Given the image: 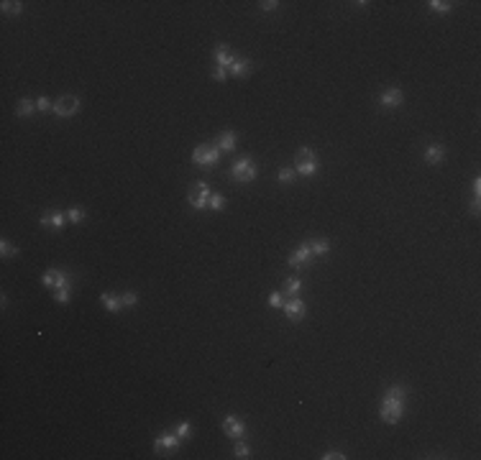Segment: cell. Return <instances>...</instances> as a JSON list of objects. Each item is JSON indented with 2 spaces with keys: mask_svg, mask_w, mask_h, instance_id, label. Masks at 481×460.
<instances>
[{
  "mask_svg": "<svg viewBox=\"0 0 481 460\" xmlns=\"http://www.w3.org/2000/svg\"><path fill=\"white\" fill-rule=\"evenodd\" d=\"M284 315H287V320H292V322L305 320V315H307L305 302H302V299H289V302H284Z\"/></svg>",
  "mask_w": 481,
  "mask_h": 460,
  "instance_id": "30bf717a",
  "label": "cell"
},
{
  "mask_svg": "<svg viewBox=\"0 0 481 460\" xmlns=\"http://www.w3.org/2000/svg\"><path fill=\"white\" fill-rule=\"evenodd\" d=\"M295 169H279V182H284V184H289V182H292V179H295Z\"/></svg>",
  "mask_w": 481,
  "mask_h": 460,
  "instance_id": "f546056e",
  "label": "cell"
},
{
  "mask_svg": "<svg viewBox=\"0 0 481 460\" xmlns=\"http://www.w3.org/2000/svg\"><path fill=\"white\" fill-rule=\"evenodd\" d=\"M310 256H312V248H310V243H305V245H297V248L292 251V256H289V266H292V268H299V266H305V263L310 261Z\"/></svg>",
  "mask_w": 481,
  "mask_h": 460,
  "instance_id": "4fadbf2b",
  "label": "cell"
},
{
  "mask_svg": "<svg viewBox=\"0 0 481 460\" xmlns=\"http://www.w3.org/2000/svg\"><path fill=\"white\" fill-rule=\"evenodd\" d=\"M33 110H39L36 103H33V100H28V97H23V100H18V105H16V115H18V118H26V115L33 113Z\"/></svg>",
  "mask_w": 481,
  "mask_h": 460,
  "instance_id": "d6986e66",
  "label": "cell"
},
{
  "mask_svg": "<svg viewBox=\"0 0 481 460\" xmlns=\"http://www.w3.org/2000/svg\"><path fill=\"white\" fill-rule=\"evenodd\" d=\"M67 220L74 222V225H77V222H82L85 220V207H80V205L69 207V210H67Z\"/></svg>",
  "mask_w": 481,
  "mask_h": 460,
  "instance_id": "7402d4cb",
  "label": "cell"
},
{
  "mask_svg": "<svg viewBox=\"0 0 481 460\" xmlns=\"http://www.w3.org/2000/svg\"><path fill=\"white\" fill-rule=\"evenodd\" d=\"M36 108H39V110H49V108H51L49 97H39V100H36Z\"/></svg>",
  "mask_w": 481,
  "mask_h": 460,
  "instance_id": "8d00e7d4",
  "label": "cell"
},
{
  "mask_svg": "<svg viewBox=\"0 0 481 460\" xmlns=\"http://www.w3.org/2000/svg\"><path fill=\"white\" fill-rule=\"evenodd\" d=\"M233 453H236V458H243V460H246V458H251V450H249V445L243 442V437L236 442V450H233Z\"/></svg>",
  "mask_w": 481,
  "mask_h": 460,
  "instance_id": "4316f807",
  "label": "cell"
},
{
  "mask_svg": "<svg viewBox=\"0 0 481 460\" xmlns=\"http://www.w3.org/2000/svg\"><path fill=\"white\" fill-rule=\"evenodd\" d=\"M44 286H49L51 291H59V289H69V276H67L62 268H46L41 276Z\"/></svg>",
  "mask_w": 481,
  "mask_h": 460,
  "instance_id": "5b68a950",
  "label": "cell"
},
{
  "mask_svg": "<svg viewBox=\"0 0 481 460\" xmlns=\"http://www.w3.org/2000/svg\"><path fill=\"white\" fill-rule=\"evenodd\" d=\"M0 8H3L5 16H18L21 10H23V3H18V0H3V3H0Z\"/></svg>",
  "mask_w": 481,
  "mask_h": 460,
  "instance_id": "ffe728a7",
  "label": "cell"
},
{
  "mask_svg": "<svg viewBox=\"0 0 481 460\" xmlns=\"http://www.w3.org/2000/svg\"><path fill=\"white\" fill-rule=\"evenodd\" d=\"M405 404H407V391L402 386H391L384 399H382V409H379V417L387 424H397L405 414Z\"/></svg>",
  "mask_w": 481,
  "mask_h": 460,
  "instance_id": "6da1fadb",
  "label": "cell"
},
{
  "mask_svg": "<svg viewBox=\"0 0 481 460\" xmlns=\"http://www.w3.org/2000/svg\"><path fill=\"white\" fill-rule=\"evenodd\" d=\"M228 72H230L233 77H249L251 62H249V59H233V64L228 66Z\"/></svg>",
  "mask_w": 481,
  "mask_h": 460,
  "instance_id": "2e32d148",
  "label": "cell"
},
{
  "mask_svg": "<svg viewBox=\"0 0 481 460\" xmlns=\"http://www.w3.org/2000/svg\"><path fill=\"white\" fill-rule=\"evenodd\" d=\"M422 159H425V164H430V166L440 164V161L445 159V146H440V143H430V146H425Z\"/></svg>",
  "mask_w": 481,
  "mask_h": 460,
  "instance_id": "7c38bea8",
  "label": "cell"
},
{
  "mask_svg": "<svg viewBox=\"0 0 481 460\" xmlns=\"http://www.w3.org/2000/svg\"><path fill=\"white\" fill-rule=\"evenodd\" d=\"M226 77H228V72L223 69V66H218V69L212 72V80H218V82H226Z\"/></svg>",
  "mask_w": 481,
  "mask_h": 460,
  "instance_id": "d590c367",
  "label": "cell"
},
{
  "mask_svg": "<svg viewBox=\"0 0 481 460\" xmlns=\"http://www.w3.org/2000/svg\"><path fill=\"white\" fill-rule=\"evenodd\" d=\"M136 302H138V297L133 294V291H123V294H120V305L123 307H133Z\"/></svg>",
  "mask_w": 481,
  "mask_h": 460,
  "instance_id": "f1b7e54d",
  "label": "cell"
},
{
  "mask_svg": "<svg viewBox=\"0 0 481 460\" xmlns=\"http://www.w3.org/2000/svg\"><path fill=\"white\" fill-rule=\"evenodd\" d=\"M174 432H177V437H180V440H187L189 432H192V427H189V422H180V424L174 427Z\"/></svg>",
  "mask_w": 481,
  "mask_h": 460,
  "instance_id": "83f0119b",
  "label": "cell"
},
{
  "mask_svg": "<svg viewBox=\"0 0 481 460\" xmlns=\"http://www.w3.org/2000/svg\"><path fill=\"white\" fill-rule=\"evenodd\" d=\"M215 149L218 151H233V149H236V133H233V131H223L220 136H218V141H215Z\"/></svg>",
  "mask_w": 481,
  "mask_h": 460,
  "instance_id": "9a60e30c",
  "label": "cell"
},
{
  "mask_svg": "<svg viewBox=\"0 0 481 460\" xmlns=\"http://www.w3.org/2000/svg\"><path fill=\"white\" fill-rule=\"evenodd\" d=\"M474 195H481V179H474Z\"/></svg>",
  "mask_w": 481,
  "mask_h": 460,
  "instance_id": "74e56055",
  "label": "cell"
},
{
  "mask_svg": "<svg viewBox=\"0 0 481 460\" xmlns=\"http://www.w3.org/2000/svg\"><path fill=\"white\" fill-rule=\"evenodd\" d=\"M80 108H82V100L77 95H64L54 103V113H57V118H72L80 113Z\"/></svg>",
  "mask_w": 481,
  "mask_h": 460,
  "instance_id": "3957f363",
  "label": "cell"
},
{
  "mask_svg": "<svg viewBox=\"0 0 481 460\" xmlns=\"http://www.w3.org/2000/svg\"><path fill=\"white\" fill-rule=\"evenodd\" d=\"M269 305L272 307H284L282 305V294H279V291H272V294H269Z\"/></svg>",
  "mask_w": 481,
  "mask_h": 460,
  "instance_id": "d6a6232c",
  "label": "cell"
},
{
  "mask_svg": "<svg viewBox=\"0 0 481 460\" xmlns=\"http://www.w3.org/2000/svg\"><path fill=\"white\" fill-rule=\"evenodd\" d=\"M284 289H287V294H297V291H302V279H287V284H284Z\"/></svg>",
  "mask_w": 481,
  "mask_h": 460,
  "instance_id": "d4e9b609",
  "label": "cell"
},
{
  "mask_svg": "<svg viewBox=\"0 0 481 460\" xmlns=\"http://www.w3.org/2000/svg\"><path fill=\"white\" fill-rule=\"evenodd\" d=\"M180 437H177V432H161L159 437L154 440V450L156 453H164V450H174V447H180Z\"/></svg>",
  "mask_w": 481,
  "mask_h": 460,
  "instance_id": "8fae6325",
  "label": "cell"
},
{
  "mask_svg": "<svg viewBox=\"0 0 481 460\" xmlns=\"http://www.w3.org/2000/svg\"><path fill=\"white\" fill-rule=\"evenodd\" d=\"M295 172L302 174V176H312V174L318 172V159H315V153H312V149L302 146V149L297 151V156H295Z\"/></svg>",
  "mask_w": 481,
  "mask_h": 460,
  "instance_id": "7a4b0ae2",
  "label": "cell"
},
{
  "mask_svg": "<svg viewBox=\"0 0 481 460\" xmlns=\"http://www.w3.org/2000/svg\"><path fill=\"white\" fill-rule=\"evenodd\" d=\"M430 10H433V13H451V3H445V0H430Z\"/></svg>",
  "mask_w": 481,
  "mask_h": 460,
  "instance_id": "603a6c76",
  "label": "cell"
},
{
  "mask_svg": "<svg viewBox=\"0 0 481 460\" xmlns=\"http://www.w3.org/2000/svg\"><path fill=\"white\" fill-rule=\"evenodd\" d=\"M0 253H3L5 259H10V256H18V248H16V245H10V243L3 238V241H0Z\"/></svg>",
  "mask_w": 481,
  "mask_h": 460,
  "instance_id": "484cf974",
  "label": "cell"
},
{
  "mask_svg": "<svg viewBox=\"0 0 481 460\" xmlns=\"http://www.w3.org/2000/svg\"><path fill=\"white\" fill-rule=\"evenodd\" d=\"M41 225H44V228L62 230V228L67 225V215H62V212H46V215H41Z\"/></svg>",
  "mask_w": 481,
  "mask_h": 460,
  "instance_id": "5bb4252c",
  "label": "cell"
},
{
  "mask_svg": "<svg viewBox=\"0 0 481 460\" xmlns=\"http://www.w3.org/2000/svg\"><path fill=\"white\" fill-rule=\"evenodd\" d=\"M322 460H345V455L343 453H338V450H330V453H325V455H320Z\"/></svg>",
  "mask_w": 481,
  "mask_h": 460,
  "instance_id": "836d02e7",
  "label": "cell"
},
{
  "mask_svg": "<svg viewBox=\"0 0 481 460\" xmlns=\"http://www.w3.org/2000/svg\"><path fill=\"white\" fill-rule=\"evenodd\" d=\"M230 176L236 179V182H253V179H256V164L249 159V156H243V159H238L236 164H233Z\"/></svg>",
  "mask_w": 481,
  "mask_h": 460,
  "instance_id": "277c9868",
  "label": "cell"
},
{
  "mask_svg": "<svg viewBox=\"0 0 481 460\" xmlns=\"http://www.w3.org/2000/svg\"><path fill=\"white\" fill-rule=\"evenodd\" d=\"M218 159H220V151L215 149V146H210V143H200L197 149L192 151V161L195 164H203V166L218 164Z\"/></svg>",
  "mask_w": 481,
  "mask_h": 460,
  "instance_id": "8992f818",
  "label": "cell"
},
{
  "mask_svg": "<svg viewBox=\"0 0 481 460\" xmlns=\"http://www.w3.org/2000/svg\"><path fill=\"white\" fill-rule=\"evenodd\" d=\"M207 207H210V210H215V212H220L223 207H226V197H223V195H210Z\"/></svg>",
  "mask_w": 481,
  "mask_h": 460,
  "instance_id": "cb8c5ba5",
  "label": "cell"
},
{
  "mask_svg": "<svg viewBox=\"0 0 481 460\" xmlns=\"http://www.w3.org/2000/svg\"><path fill=\"white\" fill-rule=\"evenodd\" d=\"M479 210H481V195H474V199H471V215H479Z\"/></svg>",
  "mask_w": 481,
  "mask_h": 460,
  "instance_id": "e575fe53",
  "label": "cell"
},
{
  "mask_svg": "<svg viewBox=\"0 0 481 460\" xmlns=\"http://www.w3.org/2000/svg\"><path fill=\"white\" fill-rule=\"evenodd\" d=\"M402 103H405V92L399 87H389L379 95V105L382 108H399Z\"/></svg>",
  "mask_w": 481,
  "mask_h": 460,
  "instance_id": "ba28073f",
  "label": "cell"
},
{
  "mask_svg": "<svg viewBox=\"0 0 481 460\" xmlns=\"http://www.w3.org/2000/svg\"><path fill=\"white\" fill-rule=\"evenodd\" d=\"M189 205H192L195 210H205L207 207V199H210V187L207 182H195L192 187H189Z\"/></svg>",
  "mask_w": 481,
  "mask_h": 460,
  "instance_id": "52a82bcc",
  "label": "cell"
},
{
  "mask_svg": "<svg viewBox=\"0 0 481 460\" xmlns=\"http://www.w3.org/2000/svg\"><path fill=\"white\" fill-rule=\"evenodd\" d=\"M310 248H312V253H315V256H328L330 243H328L325 238H318V241H312V243H310Z\"/></svg>",
  "mask_w": 481,
  "mask_h": 460,
  "instance_id": "44dd1931",
  "label": "cell"
},
{
  "mask_svg": "<svg viewBox=\"0 0 481 460\" xmlns=\"http://www.w3.org/2000/svg\"><path fill=\"white\" fill-rule=\"evenodd\" d=\"M100 302L105 305V309H108V312H118V309L123 307V305H120V297L110 294V291H103V294H100Z\"/></svg>",
  "mask_w": 481,
  "mask_h": 460,
  "instance_id": "ac0fdd59",
  "label": "cell"
},
{
  "mask_svg": "<svg viewBox=\"0 0 481 460\" xmlns=\"http://www.w3.org/2000/svg\"><path fill=\"white\" fill-rule=\"evenodd\" d=\"M54 299L62 302V305H64V302H69V289H59V291H54Z\"/></svg>",
  "mask_w": 481,
  "mask_h": 460,
  "instance_id": "1f68e13d",
  "label": "cell"
},
{
  "mask_svg": "<svg viewBox=\"0 0 481 460\" xmlns=\"http://www.w3.org/2000/svg\"><path fill=\"white\" fill-rule=\"evenodd\" d=\"M212 57H215V64H218V66H223V69L233 64V54H230L226 46H218L215 51H212Z\"/></svg>",
  "mask_w": 481,
  "mask_h": 460,
  "instance_id": "e0dca14e",
  "label": "cell"
},
{
  "mask_svg": "<svg viewBox=\"0 0 481 460\" xmlns=\"http://www.w3.org/2000/svg\"><path fill=\"white\" fill-rule=\"evenodd\" d=\"M259 8L264 10V13H272V10L279 8V3H276V0H264V3H259Z\"/></svg>",
  "mask_w": 481,
  "mask_h": 460,
  "instance_id": "4dcf8cb0",
  "label": "cell"
},
{
  "mask_svg": "<svg viewBox=\"0 0 481 460\" xmlns=\"http://www.w3.org/2000/svg\"><path fill=\"white\" fill-rule=\"evenodd\" d=\"M223 430H226V435L233 437V440H241V437L246 435V424L236 417V414H228V417L223 419Z\"/></svg>",
  "mask_w": 481,
  "mask_h": 460,
  "instance_id": "9c48e42d",
  "label": "cell"
}]
</instances>
